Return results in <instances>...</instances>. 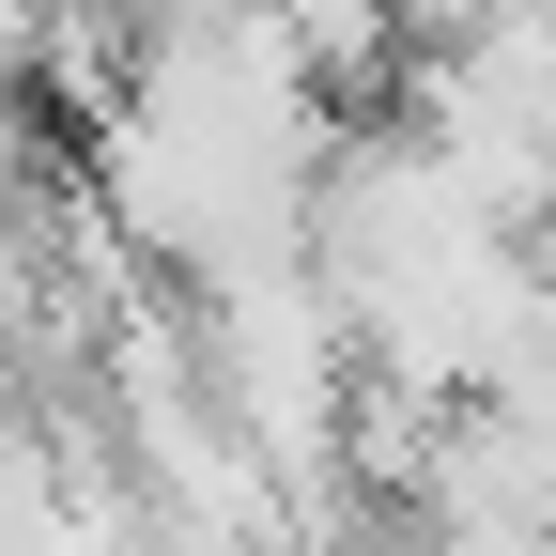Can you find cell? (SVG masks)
Returning <instances> with one entry per match:
<instances>
[{"mask_svg": "<svg viewBox=\"0 0 556 556\" xmlns=\"http://www.w3.org/2000/svg\"><path fill=\"white\" fill-rule=\"evenodd\" d=\"M278 31H294V62L325 93H371V78H402V0H263Z\"/></svg>", "mask_w": 556, "mask_h": 556, "instance_id": "6da1fadb", "label": "cell"}]
</instances>
